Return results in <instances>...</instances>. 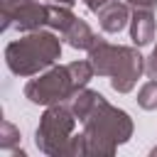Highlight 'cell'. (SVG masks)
Instances as JSON below:
<instances>
[{
    "label": "cell",
    "instance_id": "obj_1",
    "mask_svg": "<svg viewBox=\"0 0 157 157\" xmlns=\"http://www.w3.org/2000/svg\"><path fill=\"white\" fill-rule=\"evenodd\" d=\"M81 125L88 145V157H113L118 145H125L135 130L132 118L125 110L110 105L103 96L96 101Z\"/></svg>",
    "mask_w": 157,
    "mask_h": 157
},
{
    "label": "cell",
    "instance_id": "obj_2",
    "mask_svg": "<svg viewBox=\"0 0 157 157\" xmlns=\"http://www.w3.org/2000/svg\"><path fill=\"white\" fill-rule=\"evenodd\" d=\"M88 61L98 76L110 78V88L115 93H130L137 78L145 74V56L137 52V47L110 44L101 37L88 49Z\"/></svg>",
    "mask_w": 157,
    "mask_h": 157
},
{
    "label": "cell",
    "instance_id": "obj_3",
    "mask_svg": "<svg viewBox=\"0 0 157 157\" xmlns=\"http://www.w3.org/2000/svg\"><path fill=\"white\" fill-rule=\"evenodd\" d=\"M61 56V39L54 29L25 32L5 47V64L15 76H37L54 66Z\"/></svg>",
    "mask_w": 157,
    "mask_h": 157
},
{
    "label": "cell",
    "instance_id": "obj_4",
    "mask_svg": "<svg viewBox=\"0 0 157 157\" xmlns=\"http://www.w3.org/2000/svg\"><path fill=\"white\" fill-rule=\"evenodd\" d=\"M76 115L66 103H52L39 118V125L34 130V145L42 155L49 157H66V147L74 137Z\"/></svg>",
    "mask_w": 157,
    "mask_h": 157
},
{
    "label": "cell",
    "instance_id": "obj_5",
    "mask_svg": "<svg viewBox=\"0 0 157 157\" xmlns=\"http://www.w3.org/2000/svg\"><path fill=\"white\" fill-rule=\"evenodd\" d=\"M78 88L81 86L76 83L69 64H59V66L44 69L34 78H29L25 83V98L37 105H52V103H64Z\"/></svg>",
    "mask_w": 157,
    "mask_h": 157
},
{
    "label": "cell",
    "instance_id": "obj_6",
    "mask_svg": "<svg viewBox=\"0 0 157 157\" xmlns=\"http://www.w3.org/2000/svg\"><path fill=\"white\" fill-rule=\"evenodd\" d=\"M2 32H34L47 27V2L39 0H0Z\"/></svg>",
    "mask_w": 157,
    "mask_h": 157
},
{
    "label": "cell",
    "instance_id": "obj_7",
    "mask_svg": "<svg viewBox=\"0 0 157 157\" xmlns=\"http://www.w3.org/2000/svg\"><path fill=\"white\" fill-rule=\"evenodd\" d=\"M130 15H132V10H130V5L123 2V0H110L108 5H103V7L96 12L101 29L108 32V34H118L125 25H130Z\"/></svg>",
    "mask_w": 157,
    "mask_h": 157
},
{
    "label": "cell",
    "instance_id": "obj_8",
    "mask_svg": "<svg viewBox=\"0 0 157 157\" xmlns=\"http://www.w3.org/2000/svg\"><path fill=\"white\" fill-rule=\"evenodd\" d=\"M130 39L135 47H145L155 39V15L147 7H132L130 15Z\"/></svg>",
    "mask_w": 157,
    "mask_h": 157
},
{
    "label": "cell",
    "instance_id": "obj_9",
    "mask_svg": "<svg viewBox=\"0 0 157 157\" xmlns=\"http://www.w3.org/2000/svg\"><path fill=\"white\" fill-rule=\"evenodd\" d=\"M61 39H64L69 47H74V49H86V52L98 42L96 32H93V29H91L81 17H76V20H74V25L61 34Z\"/></svg>",
    "mask_w": 157,
    "mask_h": 157
},
{
    "label": "cell",
    "instance_id": "obj_10",
    "mask_svg": "<svg viewBox=\"0 0 157 157\" xmlns=\"http://www.w3.org/2000/svg\"><path fill=\"white\" fill-rule=\"evenodd\" d=\"M76 15L71 12L69 5H59V2H47V27L64 34L71 25H74Z\"/></svg>",
    "mask_w": 157,
    "mask_h": 157
},
{
    "label": "cell",
    "instance_id": "obj_11",
    "mask_svg": "<svg viewBox=\"0 0 157 157\" xmlns=\"http://www.w3.org/2000/svg\"><path fill=\"white\" fill-rule=\"evenodd\" d=\"M15 145H20V130H17L10 120H2V123H0V150L25 157V152H22V150H15Z\"/></svg>",
    "mask_w": 157,
    "mask_h": 157
},
{
    "label": "cell",
    "instance_id": "obj_12",
    "mask_svg": "<svg viewBox=\"0 0 157 157\" xmlns=\"http://www.w3.org/2000/svg\"><path fill=\"white\" fill-rule=\"evenodd\" d=\"M137 105L145 110H155L157 108V78H150L147 83L140 86L137 91Z\"/></svg>",
    "mask_w": 157,
    "mask_h": 157
},
{
    "label": "cell",
    "instance_id": "obj_13",
    "mask_svg": "<svg viewBox=\"0 0 157 157\" xmlns=\"http://www.w3.org/2000/svg\"><path fill=\"white\" fill-rule=\"evenodd\" d=\"M145 74H147L150 78H157V44H155V49L150 52V56L145 59Z\"/></svg>",
    "mask_w": 157,
    "mask_h": 157
},
{
    "label": "cell",
    "instance_id": "obj_14",
    "mask_svg": "<svg viewBox=\"0 0 157 157\" xmlns=\"http://www.w3.org/2000/svg\"><path fill=\"white\" fill-rule=\"evenodd\" d=\"M81 2H83V5H86V7H88V10L93 12V15H96V12H98V10L103 7V5H108L110 0H81Z\"/></svg>",
    "mask_w": 157,
    "mask_h": 157
},
{
    "label": "cell",
    "instance_id": "obj_15",
    "mask_svg": "<svg viewBox=\"0 0 157 157\" xmlns=\"http://www.w3.org/2000/svg\"><path fill=\"white\" fill-rule=\"evenodd\" d=\"M130 7H147V10H155L157 7V0H128Z\"/></svg>",
    "mask_w": 157,
    "mask_h": 157
},
{
    "label": "cell",
    "instance_id": "obj_16",
    "mask_svg": "<svg viewBox=\"0 0 157 157\" xmlns=\"http://www.w3.org/2000/svg\"><path fill=\"white\" fill-rule=\"evenodd\" d=\"M49 2H59V5H69V7H71L76 0H49Z\"/></svg>",
    "mask_w": 157,
    "mask_h": 157
},
{
    "label": "cell",
    "instance_id": "obj_17",
    "mask_svg": "<svg viewBox=\"0 0 157 157\" xmlns=\"http://www.w3.org/2000/svg\"><path fill=\"white\" fill-rule=\"evenodd\" d=\"M150 155H157V147H152V152H150Z\"/></svg>",
    "mask_w": 157,
    "mask_h": 157
}]
</instances>
